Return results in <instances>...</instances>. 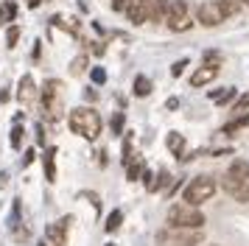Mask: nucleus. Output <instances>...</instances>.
Masks as SVG:
<instances>
[{
  "label": "nucleus",
  "instance_id": "obj_1",
  "mask_svg": "<svg viewBox=\"0 0 249 246\" xmlns=\"http://www.w3.org/2000/svg\"><path fill=\"white\" fill-rule=\"evenodd\" d=\"M224 190L232 196L235 201H249V162L235 159L232 165L227 168L224 174Z\"/></svg>",
  "mask_w": 249,
  "mask_h": 246
},
{
  "label": "nucleus",
  "instance_id": "obj_2",
  "mask_svg": "<svg viewBox=\"0 0 249 246\" xmlns=\"http://www.w3.org/2000/svg\"><path fill=\"white\" fill-rule=\"evenodd\" d=\"M68 126L73 134H79L84 140H95L101 134V115L95 109H87V106H79V109L70 112Z\"/></svg>",
  "mask_w": 249,
  "mask_h": 246
},
{
  "label": "nucleus",
  "instance_id": "obj_3",
  "mask_svg": "<svg viewBox=\"0 0 249 246\" xmlns=\"http://www.w3.org/2000/svg\"><path fill=\"white\" fill-rule=\"evenodd\" d=\"M168 227H177V229H202L204 227V212L199 207H193L188 201L182 204H174L168 210Z\"/></svg>",
  "mask_w": 249,
  "mask_h": 246
},
{
  "label": "nucleus",
  "instance_id": "obj_4",
  "mask_svg": "<svg viewBox=\"0 0 249 246\" xmlns=\"http://www.w3.org/2000/svg\"><path fill=\"white\" fill-rule=\"evenodd\" d=\"M62 95H65V89H62V81H59V78L45 81V87L39 89L42 112H45L48 121H59V118H62Z\"/></svg>",
  "mask_w": 249,
  "mask_h": 246
},
{
  "label": "nucleus",
  "instance_id": "obj_5",
  "mask_svg": "<svg viewBox=\"0 0 249 246\" xmlns=\"http://www.w3.org/2000/svg\"><path fill=\"white\" fill-rule=\"evenodd\" d=\"M213 196H215V179L207 176V174L191 179L188 188H185V193H182V199L188 201V204H193V207H199V204H204V201H210Z\"/></svg>",
  "mask_w": 249,
  "mask_h": 246
},
{
  "label": "nucleus",
  "instance_id": "obj_6",
  "mask_svg": "<svg viewBox=\"0 0 249 246\" xmlns=\"http://www.w3.org/2000/svg\"><path fill=\"white\" fill-rule=\"evenodd\" d=\"M202 244V232L199 229H177L168 227L157 235V246H199Z\"/></svg>",
  "mask_w": 249,
  "mask_h": 246
},
{
  "label": "nucleus",
  "instance_id": "obj_7",
  "mask_svg": "<svg viewBox=\"0 0 249 246\" xmlns=\"http://www.w3.org/2000/svg\"><path fill=\"white\" fill-rule=\"evenodd\" d=\"M165 25H168L171 31H188L193 22L191 17H188V3L185 0H171V6H168V14H165Z\"/></svg>",
  "mask_w": 249,
  "mask_h": 246
},
{
  "label": "nucleus",
  "instance_id": "obj_8",
  "mask_svg": "<svg viewBox=\"0 0 249 246\" xmlns=\"http://www.w3.org/2000/svg\"><path fill=\"white\" fill-rule=\"evenodd\" d=\"M68 224L70 218H59V221L45 227V244L48 246H68Z\"/></svg>",
  "mask_w": 249,
  "mask_h": 246
},
{
  "label": "nucleus",
  "instance_id": "obj_9",
  "mask_svg": "<svg viewBox=\"0 0 249 246\" xmlns=\"http://www.w3.org/2000/svg\"><path fill=\"white\" fill-rule=\"evenodd\" d=\"M196 20L202 22V25H207V28H215V25H221L224 22V14H221V9H218V3H202L199 9H196Z\"/></svg>",
  "mask_w": 249,
  "mask_h": 246
},
{
  "label": "nucleus",
  "instance_id": "obj_10",
  "mask_svg": "<svg viewBox=\"0 0 249 246\" xmlns=\"http://www.w3.org/2000/svg\"><path fill=\"white\" fill-rule=\"evenodd\" d=\"M148 9H151V0H135L126 9V14H129V20L135 22V25H143L148 20Z\"/></svg>",
  "mask_w": 249,
  "mask_h": 246
},
{
  "label": "nucleus",
  "instance_id": "obj_11",
  "mask_svg": "<svg viewBox=\"0 0 249 246\" xmlns=\"http://www.w3.org/2000/svg\"><path fill=\"white\" fill-rule=\"evenodd\" d=\"M34 95H36L34 76H31V73H25V76L20 78V84H17V98H20V104H31Z\"/></svg>",
  "mask_w": 249,
  "mask_h": 246
},
{
  "label": "nucleus",
  "instance_id": "obj_12",
  "mask_svg": "<svg viewBox=\"0 0 249 246\" xmlns=\"http://www.w3.org/2000/svg\"><path fill=\"white\" fill-rule=\"evenodd\" d=\"M215 76H218V67L215 65H204L191 76V87H204V84H210Z\"/></svg>",
  "mask_w": 249,
  "mask_h": 246
},
{
  "label": "nucleus",
  "instance_id": "obj_13",
  "mask_svg": "<svg viewBox=\"0 0 249 246\" xmlns=\"http://www.w3.org/2000/svg\"><path fill=\"white\" fill-rule=\"evenodd\" d=\"M171 0H151V9H148V20L151 22H165Z\"/></svg>",
  "mask_w": 249,
  "mask_h": 246
},
{
  "label": "nucleus",
  "instance_id": "obj_14",
  "mask_svg": "<svg viewBox=\"0 0 249 246\" xmlns=\"http://www.w3.org/2000/svg\"><path fill=\"white\" fill-rule=\"evenodd\" d=\"M165 145H168V151L177 157V159H185V137H182L179 132H171Z\"/></svg>",
  "mask_w": 249,
  "mask_h": 246
},
{
  "label": "nucleus",
  "instance_id": "obj_15",
  "mask_svg": "<svg viewBox=\"0 0 249 246\" xmlns=\"http://www.w3.org/2000/svg\"><path fill=\"white\" fill-rule=\"evenodd\" d=\"M42 165H45V179L48 182H56V148H45Z\"/></svg>",
  "mask_w": 249,
  "mask_h": 246
},
{
  "label": "nucleus",
  "instance_id": "obj_16",
  "mask_svg": "<svg viewBox=\"0 0 249 246\" xmlns=\"http://www.w3.org/2000/svg\"><path fill=\"white\" fill-rule=\"evenodd\" d=\"M121 224H124V210H112L109 215H107L104 229H107V232H115V229H121Z\"/></svg>",
  "mask_w": 249,
  "mask_h": 246
},
{
  "label": "nucleus",
  "instance_id": "obj_17",
  "mask_svg": "<svg viewBox=\"0 0 249 246\" xmlns=\"http://www.w3.org/2000/svg\"><path fill=\"white\" fill-rule=\"evenodd\" d=\"M215 3H218V9H221L224 17H235L238 11H241V3L238 0H215Z\"/></svg>",
  "mask_w": 249,
  "mask_h": 246
},
{
  "label": "nucleus",
  "instance_id": "obj_18",
  "mask_svg": "<svg viewBox=\"0 0 249 246\" xmlns=\"http://www.w3.org/2000/svg\"><path fill=\"white\" fill-rule=\"evenodd\" d=\"M148 92H151V81L146 76H135V95L137 98H146Z\"/></svg>",
  "mask_w": 249,
  "mask_h": 246
},
{
  "label": "nucleus",
  "instance_id": "obj_19",
  "mask_svg": "<svg viewBox=\"0 0 249 246\" xmlns=\"http://www.w3.org/2000/svg\"><path fill=\"white\" fill-rule=\"evenodd\" d=\"M247 123H249V115H241V118H235V121H230V123H227V126L221 129V132H224V134H235L238 129H244Z\"/></svg>",
  "mask_w": 249,
  "mask_h": 246
},
{
  "label": "nucleus",
  "instance_id": "obj_20",
  "mask_svg": "<svg viewBox=\"0 0 249 246\" xmlns=\"http://www.w3.org/2000/svg\"><path fill=\"white\" fill-rule=\"evenodd\" d=\"M14 17H17V6H14L12 0H6L3 9H0V20L3 22H14Z\"/></svg>",
  "mask_w": 249,
  "mask_h": 246
},
{
  "label": "nucleus",
  "instance_id": "obj_21",
  "mask_svg": "<svg viewBox=\"0 0 249 246\" xmlns=\"http://www.w3.org/2000/svg\"><path fill=\"white\" fill-rule=\"evenodd\" d=\"M126 176H129V182H137L143 176V162H129L126 165Z\"/></svg>",
  "mask_w": 249,
  "mask_h": 246
},
{
  "label": "nucleus",
  "instance_id": "obj_22",
  "mask_svg": "<svg viewBox=\"0 0 249 246\" xmlns=\"http://www.w3.org/2000/svg\"><path fill=\"white\" fill-rule=\"evenodd\" d=\"M87 62H90L87 56H76V59L70 62V73H73V76H81V73H84V67H87Z\"/></svg>",
  "mask_w": 249,
  "mask_h": 246
},
{
  "label": "nucleus",
  "instance_id": "obj_23",
  "mask_svg": "<svg viewBox=\"0 0 249 246\" xmlns=\"http://www.w3.org/2000/svg\"><path fill=\"white\" fill-rule=\"evenodd\" d=\"M23 137H25L23 126H20V123H14V129H12V148H23Z\"/></svg>",
  "mask_w": 249,
  "mask_h": 246
},
{
  "label": "nucleus",
  "instance_id": "obj_24",
  "mask_svg": "<svg viewBox=\"0 0 249 246\" xmlns=\"http://www.w3.org/2000/svg\"><path fill=\"white\" fill-rule=\"evenodd\" d=\"M17 39H20V25H9V31H6V45H9V48H14V45H17Z\"/></svg>",
  "mask_w": 249,
  "mask_h": 246
},
{
  "label": "nucleus",
  "instance_id": "obj_25",
  "mask_svg": "<svg viewBox=\"0 0 249 246\" xmlns=\"http://www.w3.org/2000/svg\"><path fill=\"white\" fill-rule=\"evenodd\" d=\"M109 126H112V134H124V112H115Z\"/></svg>",
  "mask_w": 249,
  "mask_h": 246
},
{
  "label": "nucleus",
  "instance_id": "obj_26",
  "mask_svg": "<svg viewBox=\"0 0 249 246\" xmlns=\"http://www.w3.org/2000/svg\"><path fill=\"white\" fill-rule=\"evenodd\" d=\"M90 78L95 81V84H104V81H107V70H104V67H92Z\"/></svg>",
  "mask_w": 249,
  "mask_h": 246
},
{
  "label": "nucleus",
  "instance_id": "obj_27",
  "mask_svg": "<svg viewBox=\"0 0 249 246\" xmlns=\"http://www.w3.org/2000/svg\"><path fill=\"white\" fill-rule=\"evenodd\" d=\"M204 65H221V53H215V51H207V53H204Z\"/></svg>",
  "mask_w": 249,
  "mask_h": 246
},
{
  "label": "nucleus",
  "instance_id": "obj_28",
  "mask_svg": "<svg viewBox=\"0 0 249 246\" xmlns=\"http://www.w3.org/2000/svg\"><path fill=\"white\" fill-rule=\"evenodd\" d=\"M185 67H188V59L174 62V67H171V76H182V73H185Z\"/></svg>",
  "mask_w": 249,
  "mask_h": 246
},
{
  "label": "nucleus",
  "instance_id": "obj_29",
  "mask_svg": "<svg viewBox=\"0 0 249 246\" xmlns=\"http://www.w3.org/2000/svg\"><path fill=\"white\" fill-rule=\"evenodd\" d=\"M132 162V143H129V137L124 140V165H129Z\"/></svg>",
  "mask_w": 249,
  "mask_h": 246
},
{
  "label": "nucleus",
  "instance_id": "obj_30",
  "mask_svg": "<svg viewBox=\"0 0 249 246\" xmlns=\"http://www.w3.org/2000/svg\"><path fill=\"white\" fill-rule=\"evenodd\" d=\"M132 3H135V0H112V9L115 11H126Z\"/></svg>",
  "mask_w": 249,
  "mask_h": 246
},
{
  "label": "nucleus",
  "instance_id": "obj_31",
  "mask_svg": "<svg viewBox=\"0 0 249 246\" xmlns=\"http://www.w3.org/2000/svg\"><path fill=\"white\" fill-rule=\"evenodd\" d=\"M36 143H39V145H45V126H42V123L36 126Z\"/></svg>",
  "mask_w": 249,
  "mask_h": 246
},
{
  "label": "nucleus",
  "instance_id": "obj_32",
  "mask_svg": "<svg viewBox=\"0 0 249 246\" xmlns=\"http://www.w3.org/2000/svg\"><path fill=\"white\" fill-rule=\"evenodd\" d=\"M34 148H31V151H25V157H23V168H28V165H31V162H34Z\"/></svg>",
  "mask_w": 249,
  "mask_h": 246
},
{
  "label": "nucleus",
  "instance_id": "obj_33",
  "mask_svg": "<svg viewBox=\"0 0 249 246\" xmlns=\"http://www.w3.org/2000/svg\"><path fill=\"white\" fill-rule=\"evenodd\" d=\"M238 109H249V95H244V98L238 101Z\"/></svg>",
  "mask_w": 249,
  "mask_h": 246
},
{
  "label": "nucleus",
  "instance_id": "obj_34",
  "mask_svg": "<svg viewBox=\"0 0 249 246\" xmlns=\"http://www.w3.org/2000/svg\"><path fill=\"white\" fill-rule=\"evenodd\" d=\"M165 106H168V109H177V106H179V101H177V98H168V104H165Z\"/></svg>",
  "mask_w": 249,
  "mask_h": 246
},
{
  "label": "nucleus",
  "instance_id": "obj_35",
  "mask_svg": "<svg viewBox=\"0 0 249 246\" xmlns=\"http://www.w3.org/2000/svg\"><path fill=\"white\" fill-rule=\"evenodd\" d=\"M95 98H98V95H95L92 89H87V92H84V101H95Z\"/></svg>",
  "mask_w": 249,
  "mask_h": 246
},
{
  "label": "nucleus",
  "instance_id": "obj_36",
  "mask_svg": "<svg viewBox=\"0 0 249 246\" xmlns=\"http://www.w3.org/2000/svg\"><path fill=\"white\" fill-rule=\"evenodd\" d=\"M39 3H42V0H28V9H36Z\"/></svg>",
  "mask_w": 249,
  "mask_h": 246
},
{
  "label": "nucleus",
  "instance_id": "obj_37",
  "mask_svg": "<svg viewBox=\"0 0 249 246\" xmlns=\"http://www.w3.org/2000/svg\"><path fill=\"white\" fill-rule=\"evenodd\" d=\"M241 3H244V6H249V0H241Z\"/></svg>",
  "mask_w": 249,
  "mask_h": 246
},
{
  "label": "nucleus",
  "instance_id": "obj_38",
  "mask_svg": "<svg viewBox=\"0 0 249 246\" xmlns=\"http://www.w3.org/2000/svg\"><path fill=\"white\" fill-rule=\"evenodd\" d=\"M39 246H48V244H45V241H42V244H39Z\"/></svg>",
  "mask_w": 249,
  "mask_h": 246
},
{
  "label": "nucleus",
  "instance_id": "obj_39",
  "mask_svg": "<svg viewBox=\"0 0 249 246\" xmlns=\"http://www.w3.org/2000/svg\"><path fill=\"white\" fill-rule=\"evenodd\" d=\"M107 246H115V244H107Z\"/></svg>",
  "mask_w": 249,
  "mask_h": 246
},
{
  "label": "nucleus",
  "instance_id": "obj_40",
  "mask_svg": "<svg viewBox=\"0 0 249 246\" xmlns=\"http://www.w3.org/2000/svg\"><path fill=\"white\" fill-rule=\"evenodd\" d=\"M0 22H3V20H0Z\"/></svg>",
  "mask_w": 249,
  "mask_h": 246
},
{
  "label": "nucleus",
  "instance_id": "obj_41",
  "mask_svg": "<svg viewBox=\"0 0 249 246\" xmlns=\"http://www.w3.org/2000/svg\"><path fill=\"white\" fill-rule=\"evenodd\" d=\"M213 246H215V244H213Z\"/></svg>",
  "mask_w": 249,
  "mask_h": 246
}]
</instances>
